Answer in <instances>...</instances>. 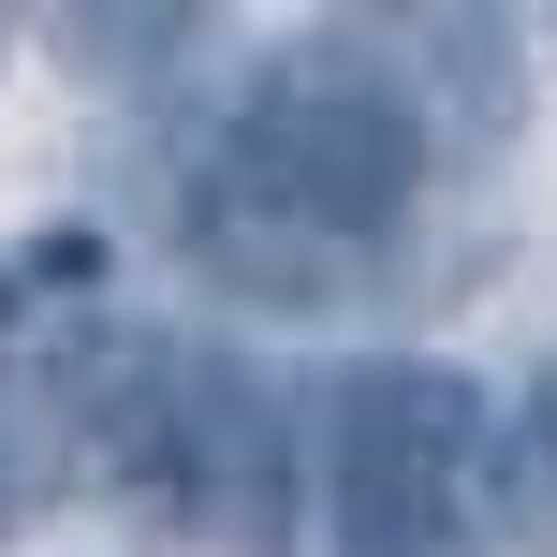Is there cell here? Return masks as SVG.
Here are the masks:
<instances>
[{
	"label": "cell",
	"mask_w": 557,
	"mask_h": 557,
	"mask_svg": "<svg viewBox=\"0 0 557 557\" xmlns=\"http://www.w3.org/2000/svg\"><path fill=\"white\" fill-rule=\"evenodd\" d=\"M425 191V103L352 45H294L278 74H250L221 133V221L308 235V250H367L396 235Z\"/></svg>",
	"instance_id": "cell-1"
},
{
	"label": "cell",
	"mask_w": 557,
	"mask_h": 557,
	"mask_svg": "<svg viewBox=\"0 0 557 557\" xmlns=\"http://www.w3.org/2000/svg\"><path fill=\"white\" fill-rule=\"evenodd\" d=\"M484 470V396L425 352H367L323 396V543L337 557H455Z\"/></svg>",
	"instance_id": "cell-2"
},
{
	"label": "cell",
	"mask_w": 557,
	"mask_h": 557,
	"mask_svg": "<svg viewBox=\"0 0 557 557\" xmlns=\"http://www.w3.org/2000/svg\"><path fill=\"white\" fill-rule=\"evenodd\" d=\"M176 455L206 470V499H221L250 543L278 529V499H264V484H278V411H264L250 367H191V396H176Z\"/></svg>",
	"instance_id": "cell-3"
},
{
	"label": "cell",
	"mask_w": 557,
	"mask_h": 557,
	"mask_svg": "<svg viewBox=\"0 0 557 557\" xmlns=\"http://www.w3.org/2000/svg\"><path fill=\"white\" fill-rule=\"evenodd\" d=\"M484 513H499L513 557H557V367L484 425Z\"/></svg>",
	"instance_id": "cell-4"
}]
</instances>
